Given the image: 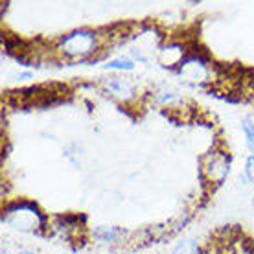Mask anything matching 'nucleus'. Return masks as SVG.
<instances>
[{"label": "nucleus", "instance_id": "1", "mask_svg": "<svg viewBox=\"0 0 254 254\" xmlns=\"http://www.w3.org/2000/svg\"><path fill=\"white\" fill-rule=\"evenodd\" d=\"M105 48V35L92 28H76L54 43V56L64 63H89Z\"/></svg>", "mask_w": 254, "mask_h": 254}, {"label": "nucleus", "instance_id": "2", "mask_svg": "<svg viewBox=\"0 0 254 254\" xmlns=\"http://www.w3.org/2000/svg\"><path fill=\"white\" fill-rule=\"evenodd\" d=\"M2 223L22 234H48L50 217L30 199H13L2 206Z\"/></svg>", "mask_w": 254, "mask_h": 254}, {"label": "nucleus", "instance_id": "3", "mask_svg": "<svg viewBox=\"0 0 254 254\" xmlns=\"http://www.w3.org/2000/svg\"><path fill=\"white\" fill-rule=\"evenodd\" d=\"M232 170V157L225 147H212L199 159V177L204 188L216 190L227 183Z\"/></svg>", "mask_w": 254, "mask_h": 254}, {"label": "nucleus", "instance_id": "4", "mask_svg": "<svg viewBox=\"0 0 254 254\" xmlns=\"http://www.w3.org/2000/svg\"><path fill=\"white\" fill-rule=\"evenodd\" d=\"M179 76L183 77V81L193 87H204L208 83L214 81L216 77V66L208 58H204L201 52L191 50L185 58V61L179 64L175 70Z\"/></svg>", "mask_w": 254, "mask_h": 254}, {"label": "nucleus", "instance_id": "5", "mask_svg": "<svg viewBox=\"0 0 254 254\" xmlns=\"http://www.w3.org/2000/svg\"><path fill=\"white\" fill-rule=\"evenodd\" d=\"M100 87L105 94L115 100V102L122 103V105H133L138 100V89L134 81H131L126 76H107L100 81Z\"/></svg>", "mask_w": 254, "mask_h": 254}, {"label": "nucleus", "instance_id": "6", "mask_svg": "<svg viewBox=\"0 0 254 254\" xmlns=\"http://www.w3.org/2000/svg\"><path fill=\"white\" fill-rule=\"evenodd\" d=\"M85 219L81 216H58L50 217V229L48 234H56L66 243H81L85 240Z\"/></svg>", "mask_w": 254, "mask_h": 254}, {"label": "nucleus", "instance_id": "7", "mask_svg": "<svg viewBox=\"0 0 254 254\" xmlns=\"http://www.w3.org/2000/svg\"><path fill=\"white\" fill-rule=\"evenodd\" d=\"M190 48L181 43V41H164L157 52V61H159L164 68L177 70L179 64L185 61V58L190 54Z\"/></svg>", "mask_w": 254, "mask_h": 254}, {"label": "nucleus", "instance_id": "8", "mask_svg": "<svg viewBox=\"0 0 254 254\" xmlns=\"http://www.w3.org/2000/svg\"><path fill=\"white\" fill-rule=\"evenodd\" d=\"M92 236H94V240L98 243L113 247V245H122V243H126L129 232H127L126 229H122V227L102 225V227H98V229L92 230Z\"/></svg>", "mask_w": 254, "mask_h": 254}, {"label": "nucleus", "instance_id": "9", "mask_svg": "<svg viewBox=\"0 0 254 254\" xmlns=\"http://www.w3.org/2000/svg\"><path fill=\"white\" fill-rule=\"evenodd\" d=\"M223 254H254V243L243 234H234L221 240Z\"/></svg>", "mask_w": 254, "mask_h": 254}, {"label": "nucleus", "instance_id": "10", "mask_svg": "<svg viewBox=\"0 0 254 254\" xmlns=\"http://www.w3.org/2000/svg\"><path fill=\"white\" fill-rule=\"evenodd\" d=\"M103 68L105 70H111V72H118V74H129V72H133L136 68V63H134L131 56H118L115 59H109L107 63L103 64Z\"/></svg>", "mask_w": 254, "mask_h": 254}, {"label": "nucleus", "instance_id": "11", "mask_svg": "<svg viewBox=\"0 0 254 254\" xmlns=\"http://www.w3.org/2000/svg\"><path fill=\"white\" fill-rule=\"evenodd\" d=\"M201 253H203V249L199 247V243L193 238H183L172 249V254H201Z\"/></svg>", "mask_w": 254, "mask_h": 254}, {"label": "nucleus", "instance_id": "12", "mask_svg": "<svg viewBox=\"0 0 254 254\" xmlns=\"http://www.w3.org/2000/svg\"><path fill=\"white\" fill-rule=\"evenodd\" d=\"M242 131L243 136H245V146L251 151V155H254V120L245 118L242 122Z\"/></svg>", "mask_w": 254, "mask_h": 254}, {"label": "nucleus", "instance_id": "13", "mask_svg": "<svg viewBox=\"0 0 254 254\" xmlns=\"http://www.w3.org/2000/svg\"><path fill=\"white\" fill-rule=\"evenodd\" d=\"M243 181H247V183H254V155H249L247 159H245Z\"/></svg>", "mask_w": 254, "mask_h": 254}, {"label": "nucleus", "instance_id": "14", "mask_svg": "<svg viewBox=\"0 0 254 254\" xmlns=\"http://www.w3.org/2000/svg\"><path fill=\"white\" fill-rule=\"evenodd\" d=\"M17 254H39V253H35V251H32V249H20Z\"/></svg>", "mask_w": 254, "mask_h": 254}, {"label": "nucleus", "instance_id": "15", "mask_svg": "<svg viewBox=\"0 0 254 254\" xmlns=\"http://www.w3.org/2000/svg\"><path fill=\"white\" fill-rule=\"evenodd\" d=\"M251 204H253V208H254V195L251 197Z\"/></svg>", "mask_w": 254, "mask_h": 254}]
</instances>
